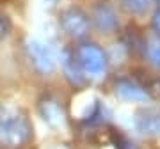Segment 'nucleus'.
<instances>
[{"label":"nucleus","mask_w":160,"mask_h":149,"mask_svg":"<svg viewBox=\"0 0 160 149\" xmlns=\"http://www.w3.org/2000/svg\"><path fill=\"white\" fill-rule=\"evenodd\" d=\"M32 137V124L22 110L0 105V144L20 147Z\"/></svg>","instance_id":"f257e3e1"},{"label":"nucleus","mask_w":160,"mask_h":149,"mask_svg":"<svg viewBox=\"0 0 160 149\" xmlns=\"http://www.w3.org/2000/svg\"><path fill=\"white\" fill-rule=\"evenodd\" d=\"M116 94L123 101H130V103H144L149 99V92L141 84L128 78H121L116 82Z\"/></svg>","instance_id":"423d86ee"},{"label":"nucleus","mask_w":160,"mask_h":149,"mask_svg":"<svg viewBox=\"0 0 160 149\" xmlns=\"http://www.w3.org/2000/svg\"><path fill=\"white\" fill-rule=\"evenodd\" d=\"M153 29H155V32H157V36L160 37V7L153 14Z\"/></svg>","instance_id":"4468645a"},{"label":"nucleus","mask_w":160,"mask_h":149,"mask_svg":"<svg viewBox=\"0 0 160 149\" xmlns=\"http://www.w3.org/2000/svg\"><path fill=\"white\" fill-rule=\"evenodd\" d=\"M135 130L146 137H160V103L148 105L135 114Z\"/></svg>","instance_id":"39448f33"},{"label":"nucleus","mask_w":160,"mask_h":149,"mask_svg":"<svg viewBox=\"0 0 160 149\" xmlns=\"http://www.w3.org/2000/svg\"><path fill=\"white\" fill-rule=\"evenodd\" d=\"M155 0H121V6L130 14H144L151 9Z\"/></svg>","instance_id":"9d476101"},{"label":"nucleus","mask_w":160,"mask_h":149,"mask_svg":"<svg viewBox=\"0 0 160 149\" xmlns=\"http://www.w3.org/2000/svg\"><path fill=\"white\" fill-rule=\"evenodd\" d=\"M9 30H11L9 18H7L4 12H0V39H2V37H6V36L9 34Z\"/></svg>","instance_id":"f8f14e48"},{"label":"nucleus","mask_w":160,"mask_h":149,"mask_svg":"<svg viewBox=\"0 0 160 149\" xmlns=\"http://www.w3.org/2000/svg\"><path fill=\"white\" fill-rule=\"evenodd\" d=\"M61 64H62L66 78L71 82V85L82 87L87 82L86 74L82 73V69H80V66H78V60H77V57H75V50L64 48L62 53H61Z\"/></svg>","instance_id":"6e6552de"},{"label":"nucleus","mask_w":160,"mask_h":149,"mask_svg":"<svg viewBox=\"0 0 160 149\" xmlns=\"http://www.w3.org/2000/svg\"><path fill=\"white\" fill-rule=\"evenodd\" d=\"M41 117L50 124L52 128H61L66 124V112H64L62 105L53 98H46L39 105Z\"/></svg>","instance_id":"1a4fd4ad"},{"label":"nucleus","mask_w":160,"mask_h":149,"mask_svg":"<svg viewBox=\"0 0 160 149\" xmlns=\"http://www.w3.org/2000/svg\"><path fill=\"white\" fill-rule=\"evenodd\" d=\"M92 22H94V25L102 32H107V34L109 32H114L119 27L116 11L109 4H105V2H100V4L94 6V9H92Z\"/></svg>","instance_id":"0eeeda50"},{"label":"nucleus","mask_w":160,"mask_h":149,"mask_svg":"<svg viewBox=\"0 0 160 149\" xmlns=\"http://www.w3.org/2000/svg\"><path fill=\"white\" fill-rule=\"evenodd\" d=\"M27 53H29L30 64L41 74H52L57 68V55L52 45L45 39L32 37L27 43Z\"/></svg>","instance_id":"7ed1b4c3"},{"label":"nucleus","mask_w":160,"mask_h":149,"mask_svg":"<svg viewBox=\"0 0 160 149\" xmlns=\"http://www.w3.org/2000/svg\"><path fill=\"white\" fill-rule=\"evenodd\" d=\"M116 149H137V146L133 142H130L128 138L125 137H118V140H116Z\"/></svg>","instance_id":"ddd939ff"},{"label":"nucleus","mask_w":160,"mask_h":149,"mask_svg":"<svg viewBox=\"0 0 160 149\" xmlns=\"http://www.w3.org/2000/svg\"><path fill=\"white\" fill-rule=\"evenodd\" d=\"M75 57L78 60L82 73L89 80H102L107 74L109 59L102 46L94 45V43H82L75 48Z\"/></svg>","instance_id":"f03ea898"},{"label":"nucleus","mask_w":160,"mask_h":149,"mask_svg":"<svg viewBox=\"0 0 160 149\" xmlns=\"http://www.w3.org/2000/svg\"><path fill=\"white\" fill-rule=\"evenodd\" d=\"M59 22H61L62 30L73 39H84L91 30V20L78 7H69L66 11H62Z\"/></svg>","instance_id":"20e7f679"},{"label":"nucleus","mask_w":160,"mask_h":149,"mask_svg":"<svg viewBox=\"0 0 160 149\" xmlns=\"http://www.w3.org/2000/svg\"><path fill=\"white\" fill-rule=\"evenodd\" d=\"M146 53L149 60L160 69V37H149L146 43Z\"/></svg>","instance_id":"9b49d317"},{"label":"nucleus","mask_w":160,"mask_h":149,"mask_svg":"<svg viewBox=\"0 0 160 149\" xmlns=\"http://www.w3.org/2000/svg\"><path fill=\"white\" fill-rule=\"evenodd\" d=\"M43 2H45V6H48V7H53L57 4V0H43Z\"/></svg>","instance_id":"2eb2a0df"}]
</instances>
